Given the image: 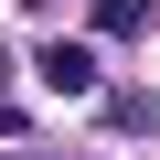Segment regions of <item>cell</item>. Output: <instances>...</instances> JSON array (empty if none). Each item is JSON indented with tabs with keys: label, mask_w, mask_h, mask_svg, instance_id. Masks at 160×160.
Returning a JSON list of instances; mask_svg holds the SVG:
<instances>
[{
	"label": "cell",
	"mask_w": 160,
	"mask_h": 160,
	"mask_svg": "<svg viewBox=\"0 0 160 160\" xmlns=\"http://www.w3.org/2000/svg\"><path fill=\"white\" fill-rule=\"evenodd\" d=\"M32 64H43V86H53V96H86V86H96V53H86V43H43Z\"/></svg>",
	"instance_id": "1"
},
{
	"label": "cell",
	"mask_w": 160,
	"mask_h": 160,
	"mask_svg": "<svg viewBox=\"0 0 160 160\" xmlns=\"http://www.w3.org/2000/svg\"><path fill=\"white\" fill-rule=\"evenodd\" d=\"M96 32H149V0H107V11H96Z\"/></svg>",
	"instance_id": "2"
}]
</instances>
